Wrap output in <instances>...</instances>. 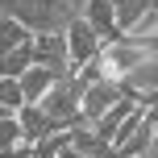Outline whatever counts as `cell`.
Instances as JSON below:
<instances>
[{
    "instance_id": "obj_1",
    "label": "cell",
    "mask_w": 158,
    "mask_h": 158,
    "mask_svg": "<svg viewBox=\"0 0 158 158\" xmlns=\"http://www.w3.org/2000/svg\"><path fill=\"white\" fill-rule=\"evenodd\" d=\"M96 63H100V75H104V79H112V83H125V79L146 63V50L137 46L133 38H125V33H121V38H112V42H104V46H100Z\"/></svg>"
},
{
    "instance_id": "obj_2",
    "label": "cell",
    "mask_w": 158,
    "mask_h": 158,
    "mask_svg": "<svg viewBox=\"0 0 158 158\" xmlns=\"http://www.w3.org/2000/svg\"><path fill=\"white\" fill-rule=\"evenodd\" d=\"M79 96H83V83H79L75 75H67V79H58V83L46 92L42 108H46V117L54 121L58 129H71L79 121Z\"/></svg>"
},
{
    "instance_id": "obj_3",
    "label": "cell",
    "mask_w": 158,
    "mask_h": 158,
    "mask_svg": "<svg viewBox=\"0 0 158 158\" xmlns=\"http://www.w3.org/2000/svg\"><path fill=\"white\" fill-rule=\"evenodd\" d=\"M125 92H129V87H125V83H112V79H96V83H87L83 96H79V121H83V125H96V121H100Z\"/></svg>"
},
{
    "instance_id": "obj_4",
    "label": "cell",
    "mask_w": 158,
    "mask_h": 158,
    "mask_svg": "<svg viewBox=\"0 0 158 158\" xmlns=\"http://www.w3.org/2000/svg\"><path fill=\"white\" fill-rule=\"evenodd\" d=\"M63 38H67V63H71V71H79L83 63H92V58L100 54V46H104L100 33H96L83 17H71V21H67Z\"/></svg>"
},
{
    "instance_id": "obj_5",
    "label": "cell",
    "mask_w": 158,
    "mask_h": 158,
    "mask_svg": "<svg viewBox=\"0 0 158 158\" xmlns=\"http://www.w3.org/2000/svg\"><path fill=\"white\" fill-rule=\"evenodd\" d=\"M33 63L46 67V71H54L58 79L71 75V63H67V38L63 29H50V33H33Z\"/></svg>"
},
{
    "instance_id": "obj_6",
    "label": "cell",
    "mask_w": 158,
    "mask_h": 158,
    "mask_svg": "<svg viewBox=\"0 0 158 158\" xmlns=\"http://www.w3.org/2000/svg\"><path fill=\"white\" fill-rule=\"evenodd\" d=\"M13 117H17V125H21V137H25V146L42 142V137H50V133H63V129H58L54 121L46 117V108H42V104H21V108H17Z\"/></svg>"
},
{
    "instance_id": "obj_7",
    "label": "cell",
    "mask_w": 158,
    "mask_h": 158,
    "mask_svg": "<svg viewBox=\"0 0 158 158\" xmlns=\"http://www.w3.org/2000/svg\"><path fill=\"white\" fill-rule=\"evenodd\" d=\"M79 17H83V21L92 25L96 33H100V42L121 38V29H117V13H112V0H87Z\"/></svg>"
},
{
    "instance_id": "obj_8",
    "label": "cell",
    "mask_w": 158,
    "mask_h": 158,
    "mask_svg": "<svg viewBox=\"0 0 158 158\" xmlns=\"http://www.w3.org/2000/svg\"><path fill=\"white\" fill-rule=\"evenodd\" d=\"M54 83H58V75L46 71V67H38V63H33L29 71L17 79V87H21V100H25V104H42V100H46V92H50Z\"/></svg>"
},
{
    "instance_id": "obj_9",
    "label": "cell",
    "mask_w": 158,
    "mask_h": 158,
    "mask_svg": "<svg viewBox=\"0 0 158 158\" xmlns=\"http://www.w3.org/2000/svg\"><path fill=\"white\" fill-rule=\"evenodd\" d=\"M133 108H137V96H133V92H125V96H121V100H117V104H112V108H108V112H104V117L92 125V129H96V137L112 142V133H117V129L125 125V117H129Z\"/></svg>"
},
{
    "instance_id": "obj_10",
    "label": "cell",
    "mask_w": 158,
    "mask_h": 158,
    "mask_svg": "<svg viewBox=\"0 0 158 158\" xmlns=\"http://www.w3.org/2000/svg\"><path fill=\"white\" fill-rule=\"evenodd\" d=\"M154 8V0H112V13H117V29L129 33L137 21H142L146 13Z\"/></svg>"
},
{
    "instance_id": "obj_11",
    "label": "cell",
    "mask_w": 158,
    "mask_h": 158,
    "mask_svg": "<svg viewBox=\"0 0 158 158\" xmlns=\"http://www.w3.org/2000/svg\"><path fill=\"white\" fill-rule=\"evenodd\" d=\"M29 67H33V46L29 42L17 46V50H8V54H0V79H21Z\"/></svg>"
},
{
    "instance_id": "obj_12",
    "label": "cell",
    "mask_w": 158,
    "mask_h": 158,
    "mask_svg": "<svg viewBox=\"0 0 158 158\" xmlns=\"http://www.w3.org/2000/svg\"><path fill=\"white\" fill-rule=\"evenodd\" d=\"M25 42H33V33L25 29L17 17H4V13H0V54H8V50L25 46Z\"/></svg>"
},
{
    "instance_id": "obj_13",
    "label": "cell",
    "mask_w": 158,
    "mask_h": 158,
    "mask_svg": "<svg viewBox=\"0 0 158 158\" xmlns=\"http://www.w3.org/2000/svg\"><path fill=\"white\" fill-rule=\"evenodd\" d=\"M125 87H129V92H154V87H158V58L146 54V63L125 79Z\"/></svg>"
},
{
    "instance_id": "obj_14",
    "label": "cell",
    "mask_w": 158,
    "mask_h": 158,
    "mask_svg": "<svg viewBox=\"0 0 158 158\" xmlns=\"http://www.w3.org/2000/svg\"><path fill=\"white\" fill-rule=\"evenodd\" d=\"M63 150H67V129L42 137V142H33V158H63Z\"/></svg>"
},
{
    "instance_id": "obj_15",
    "label": "cell",
    "mask_w": 158,
    "mask_h": 158,
    "mask_svg": "<svg viewBox=\"0 0 158 158\" xmlns=\"http://www.w3.org/2000/svg\"><path fill=\"white\" fill-rule=\"evenodd\" d=\"M13 146H25V137H21L17 117L8 112V117H0V150H13Z\"/></svg>"
},
{
    "instance_id": "obj_16",
    "label": "cell",
    "mask_w": 158,
    "mask_h": 158,
    "mask_svg": "<svg viewBox=\"0 0 158 158\" xmlns=\"http://www.w3.org/2000/svg\"><path fill=\"white\" fill-rule=\"evenodd\" d=\"M21 87H17V79H0V108H8V112H17L21 108Z\"/></svg>"
},
{
    "instance_id": "obj_17",
    "label": "cell",
    "mask_w": 158,
    "mask_h": 158,
    "mask_svg": "<svg viewBox=\"0 0 158 158\" xmlns=\"http://www.w3.org/2000/svg\"><path fill=\"white\" fill-rule=\"evenodd\" d=\"M154 29H158V4H154V8H150V13H146V17H142V21H137V25H133V29H129V33H125V38H133V42H142V38H150V33H154Z\"/></svg>"
},
{
    "instance_id": "obj_18",
    "label": "cell",
    "mask_w": 158,
    "mask_h": 158,
    "mask_svg": "<svg viewBox=\"0 0 158 158\" xmlns=\"http://www.w3.org/2000/svg\"><path fill=\"white\" fill-rule=\"evenodd\" d=\"M137 46H142V50H146V54H150V58H158V29L150 33V38H142V42H137Z\"/></svg>"
},
{
    "instance_id": "obj_19",
    "label": "cell",
    "mask_w": 158,
    "mask_h": 158,
    "mask_svg": "<svg viewBox=\"0 0 158 158\" xmlns=\"http://www.w3.org/2000/svg\"><path fill=\"white\" fill-rule=\"evenodd\" d=\"M0 158H33V146H13V150H0Z\"/></svg>"
},
{
    "instance_id": "obj_20",
    "label": "cell",
    "mask_w": 158,
    "mask_h": 158,
    "mask_svg": "<svg viewBox=\"0 0 158 158\" xmlns=\"http://www.w3.org/2000/svg\"><path fill=\"white\" fill-rule=\"evenodd\" d=\"M67 4H71L75 13H83V4H87V0H67Z\"/></svg>"
},
{
    "instance_id": "obj_21",
    "label": "cell",
    "mask_w": 158,
    "mask_h": 158,
    "mask_svg": "<svg viewBox=\"0 0 158 158\" xmlns=\"http://www.w3.org/2000/svg\"><path fill=\"white\" fill-rule=\"evenodd\" d=\"M154 4H158V0H154Z\"/></svg>"
}]
</instances>
